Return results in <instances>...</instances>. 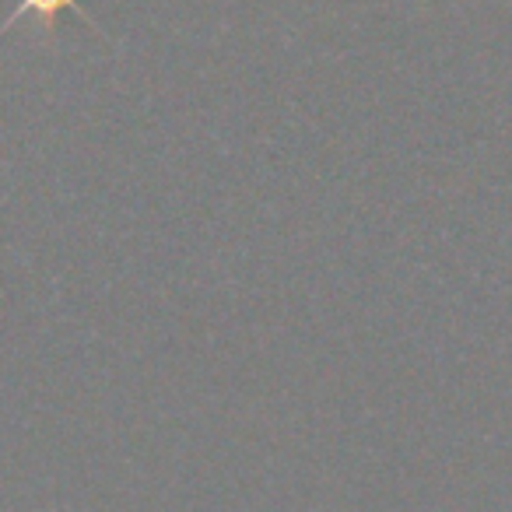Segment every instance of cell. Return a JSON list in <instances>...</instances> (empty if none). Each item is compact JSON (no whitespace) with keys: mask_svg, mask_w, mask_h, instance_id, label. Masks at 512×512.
I'll list each match as a JSON object with an SVG mask.
<instances>
[{"mask_svg":"<svg viewBox=\"0 0 512 512\" xmlns=\"http://www.w3.org/2000/svg\"><path fill=\"white\" fill-rule=\"evenodd\" d=\"M64 11H78L81 18H85L88 25H95L92 22V15H88L85 8H81V0H18V8L8 15V22L0 25V32H8V29H15L22 18H36V22H43L46 29H50V22H57Z\"/></svg>","mask_w":512,"mask_h":512,"instance_id":"cell-1","label":"cell"}]
</instances>
